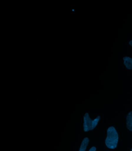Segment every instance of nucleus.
<instances>
[{
	"label": "nucleus",
	"instance_id": "obj_1",
	"mask_svg": "<svg viewBox=\"0 0 132 151\" xmlns=\"http://www.w3.org/2000/svg\"><path fill=\"white\" fill-rule=\"evenodd\" d=\"M119 136L118 132L113 127H110L107 131V136L105 143L108 148L113 149L116 148L118 145Z\"/></svg>",
	"mask_w": 132,
	"mask_h": 151
},
{
	"label": "nucleus",
	"instance_id": "obj_2",
	"mask_svg": "<svg viewBox=\"0 0 132 151\" xmlns=\"http://www.w3.org/2000/svg\"><path fill=\"white\" fill-rule=\"evenodd\" d=\"M100 117L98 116L94 120H92L90 118L89 115L86 113L84 116V130L85 132L92 130L97 126L100 121Z\"/></svg>",
	"mask_w": 132,
	"mask_h": 151
},
{
	"label": "nucleus",
	"instance_id": "obj_3",
	"mask_svg": "<svg viewBox=\"0 0 132 151\" xmlns=\"http://www.w3.org/2000/svg\"><path fill=\"white\" fill-rule=\"evenodd\" d=\"M126 126L128 129L132 132V111L129 112L127 115Z\"/></svg>",
	"mask_w": 132,
	"mask_h": 151
},
{
	"label": "nucleus",
	"instance_id": "obj_4",
	"mask_svg": "<svg viewBox=\"0 0 132 151\" xmlns=\"http://www.w3.org/2000/svg\"><path fill=\"white\" fill-rule=\"evenodd\" d=\"M124 64L127 68L132 69V59L129 57H125L123 58Z\"/></svg>",
	"mask_w": 132,
	"mask_h": 151
},
{
	"label": "nucleus",
	"instance_id": "obj_7",
	"mask_svg": "<svg viewBox=\"0 0 132 151\" xmlns=\"http://www.w3.org/2000/svg\"><path fill=\"white\" fill-rule=\"evenodd\" d=\"M129 44L132 47V40L130 41L129 42Z\"/></svg>",
	"mask_w": 132,
	"mask_h": 151
},
{
	"label": "nucleus",
	"instance_id": "obj_5",
	"mask_svg": "<svg viewBox=\"0 0 132 151\" xmlns=\"http://www.w3.org/2000/svg\"><path fill=\"white\" fill-rule=\"evenodd\" d=\"M89 142V139L88 138H85L84 139L80 146L79 151H85L88 145Z\"/></svg>",
	"mask_w": 132,
	"mask_h": 151
},
{
	"label": "nucleus",
	"instance_id": "obj_6",
	"mask_svg": "<svg viewBox=\"0 0 132 151\" xmlns=\"http://www.w3.org/2000/svg\"><path fill=\"white\" fill-rule=\"evenodd\" d=\"M96 147H92V148H90V149L89 151H96Z\"/></svg>",
	"mask_w": 132,
	"mask_h": 151
},
{
	"label": "nucleus",
	"instance_id": "obj_8",
	"mask_svg": "<svg viewBox=\"0 0 132 151\" xmlns=\"http://www.w3.org/2000/svg\"><path fill=\"white\" fill-rule=\"evenodd\" d=\"M131 151H132V150H131Z\"/></svg>",
	"mask_w": 132,
	"mask_h": 151
}]
</instances>
